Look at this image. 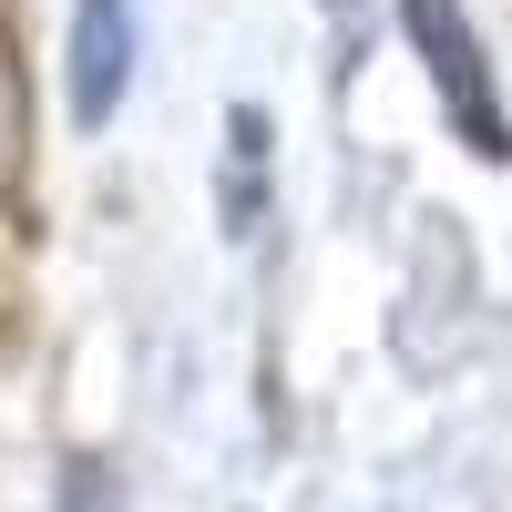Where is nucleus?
Instances as JSON below:
<instances>
[{"label":"nucleus","mask_w":512,"mask_h":512,"mask_svg":"<svg viewBox=\"0 0 512 512\" xmlns=\"http://www.w3.org/2000/svg\"><path fill=\"white\" fill-rule=\"evenodd\" d=\"M400 31H410V52L431 62V93L451 113V134L472 144L482 164H512V113L492 93V62H482V31L461 0H400Z\"/></svg>","instance_id":"f257e3e1"},{"label":"nucleus","mask_w":512,"mask_h":512,"mask_svg":"<svg viewBox=\"0 0 512 512\" xmlns=\"http://www.w3.org/2000/svg\"><path fill=\"white\" fill-rule=\"evenodd\" d=\"M134 93V0H72V123L103 134Z\"/></svg>","instance_id":"f03ea898"},{"label":"nucleus","mask_w":512,"mask_h":512,"mask_svg":"<svg viewBox=\"0 0 512 512\" xmlns=\"http://www.w3.org/2000/svg\"><path fill=\"white\" fill-rule=\"evenodd\" d=\"M31 164V82H21V41L0 21V185H21Z\"/></svg>","instance_id":"7ed1b4c3"},{"label":"nucleus","mask_w":512,"mask_h":512,"mask_svg":"<svg viewBox=\"0 0 512 512\" xmlns=\"http://www.w3.org/2000/svg\"><path fill=\"white\" fill-rule=\"evenodd\" d=\"M226 144H236V154H226V226L246 236V226H256V154H267V113L236 103V113H226Z\"/></svg>","instance_id":"20e7f679"},{"label":"nucleus","mask_w":512,"mask_h":512,"mask_svg":"<svg viewBox=\"0 0 512 512\" xmlns=\"http://www.w3.org/2000/svg\"><path fill=\"white\" fill-rule=\"evenodd\" d=\"M52 512H123V482H113V461H93V451H82L72 472H62V492H52Z\"/></svg>","instance_id":"39448f33"}]
</instances>
